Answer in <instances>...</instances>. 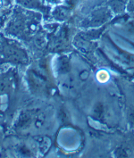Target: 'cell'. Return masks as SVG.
Masks as SVG:
<instances>
[{
  "mask_svg": "<svg viewBox=\"0 0 134 158\" xmlns=\"http://www.w3.org/2000/svg\"><path fill=\"white\" fill-rule=\"evenodd\" d=\"M97 80L100 82V83H106L110 79V75H109V73L106 70H100L97 73Z\"/></svg>",
  "mask_w": 134,
  "mask_h": 158,
  "instance_id": "cell-1",
  "label": "cell"
},
{
  "mask_svg": "<svg viewBox=\"0 0 134 158\" xmlns=\"http://www.w3.org/2000/svg\"><path fill=\"white\" fill-rule=\"evenodd\" d=\"M8 7V0H0V15L6 12Z\"/></svg>",
  "mask_w": 134,
  "mask_h": 158,
  "instance_id": "cell-2",
  "label": "cell"
}]
</instances>
